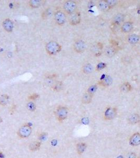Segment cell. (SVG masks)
I'll use <instances>...</instances> for the list:
<instances>
[{
    "mask_svg": "<svg viewBox=\"0 0 140 158\" xmlns=\"http://www.w3.org/2000/svg\"><path fill=\"white\" fill-rule=\"evenodd\" d=\"M113 82V79L110 75H106L103 79L98 81V85L103 86V87H108L111 86Z\"/></svg>",
    "mask_w": 140,
    "mask_h": 158,
    "instance_id": "5bb4252c",
    "label": "cell"
},
{
    "mask_svg": "<svg viewBox=\"0 0 140 158\" xmlns=\"http://www.w3.org/2000/svg\"><path fill=\"white\" fill-rule=\"evenodd\" d=\"M4 158V155L3 154V153L2 152H0V158Z\"/></svg>",
    "mask_w": 140,
    "mask_h": 158,
    "instance_id": "e575fe53",
    "label": "cell"
},
{
    "mask_svg": "<svg viewBox=\"0 0 140 158\" xmlns=\"http://www.w3.org/2000/svg\"><path fill=\"white\" fill-rule=\"evenodd\" d=\"M117 53L116 48L114 46H108L104 50V53L106 56L108 58L113 57Z\"/></svg>",
    "mask_w": 140,
    "mask_h": 158,
    "instance_id": "9a60e30c",
    "label": "cell"
},
{
    "mask_svg": "<svg viewBox=\"0 0 140 158\" xmlns=\"http://www.w3.org/2000/svg\"><path fill=\"white\" fill-rule=\"evenodd\" d=\"M106 1L111 8L115 6L119 3V1L117 0H106Z\"/></svg>",
    "mask_w": 140,
    "mask_h": 158,
    "instance_id": "83f0119b",
    "label": "cell"
},
{
    "mask_svg": "<svg viewBox=\"0 0 140 158\" xmlns=\"http://www.w3.org/2000/svg\"><path fill=\"white\" fill-rule=\"evenodd\" d=\"M132 59L130 56L128 55L123 56L122 58L121 61L124 63V65H129L132 62Z\"/></svg>",
    "mask_w": 140,
    "mask_h": 158,
    "instance_id": "4316f807",
    "label": "cell"
},
{
    "mask_svg": "<svg viewBox=\"0 0 140 158\" xmlns=\"http://www.w3.org/2000/svg\"><path fill=\"white\" fill-rule=\"evenodd\" d=\"M62 50V46L56 41H50L45 46V50L50 55H54L58 53Z\"/></svg>",
    "mask_w": 140,
    "mask_h": 158,
    "instance_id": "6da1fadb",
    "label": "cell"
},
{
    "mask_svg": "<svg viewBox=\"0 0 140 158\" xmlns=\"http://www.w3.org/2000/svg\"><path fill=\"white\" fill-rule=\"evenodd\" d=\"M124 20V14L117 13L112 18L111 23L114 26H119L123 22Z\"/></svg>",
    "mask_w": 140,
    "mask_h": 158,
    "instance_id": "30bf717a",
    "label": "cell"
},
{
    "mask_svg": "<svg viewBox=\"0 0 140 158\" xmlns=\"http://www.w3.org/2000/svg\"><path fill=\"white\" fill-rule=\"evenodd\" d=\"M127 122L130 125H135L140 122V116L137 113H133L129 115L127 119Z\"/></svg>",
    "mask_w": 140,
    "mask_h": 158,
    "instance_id": "7c38bea8",
    "label": "cell"
},
{
    "mask_svg": "<svg viewBox=\"0 0 140 158\" xmlns=\"http://www.w3.org/2000/svg\"><path fill=\"white\" fill-rule=\"evenodd\" d=\"M63 7L64 12L71 15L77 11V4L74 1H66L64 3Z\"/></svg>",
    "mask_w": 140,
    "mask_h": 158,
    "instance_id": "277c9868",
    "label": "cell"
},
{
    "mask_svg": "<svg viewBox=\"0 0 140 158\" xmlns=\"http://www.w3.org/2000/svg\"><path fill=\"white\" fill-rule=\"evenodd\" d=\"M133 29V23L131 21L125 22L122 24L120 27L121 31L123 33H127L131 32Z\"/></svg>",
    "mask_w": 140,
    "mask_h": 158,
    "instance_id": "8fae6325",
    "label": "cell"
},
{
    "mask_svg": "<svg viewBox=\"0 0 140 158\" xmlns=\"http://www.w3.org/2000/svg\"><path fill=\"white\" fill-rule=\"evenodd\" d=\"M93 96H94L89 93L88 92H87L83 95L82 99H81V102L84 105H89L92 101Z\"/></svg>",
    "mask_w": 140,
    "mask_h": 158,
    "instance_id": "e0dca14e",
    "label": "cell"
},
{
    "mask_svg": "<svg viewBox=\"0 0 140 158\" xmlns=\"http://www.w3.org/2000/svg\"><path fill=\"white\" fill-rule=\"evenodd\" d=\"M27 108L30 111L33 112L36 110V105H35L34 103L30 102L27 104Z\"/></svg>",
    "mask_w": 140,
    "mask_h": 158,
    "instance_id": "f1b7e54d",
    "label": "cell"
},
{
    "mask_svg": "<svg viewBox=\"0 0 140 158\" xmlns=\"http://www.w3.org/2000/svg\"><path fill=\"white\" fill-rule=\"evenodd\" d=\"M2 27L7 32H12L13 29V23L10 19H6L2 22Z\"/></svg>",
    "mask_w": 140,
    "mask_h": 158,
    "instance_id": "4fadbf2b",
    "label": "cell"
},
{
    "mask_svg": "<svg viewBox=\"0 0 140 158\" xmlns=\"http://www.w3.org/2000/svg\"><path fill=\"white\" fill-rule=\"evenodd\" d=\"M81 21V13L78 11H76L74 13L70 15L69 22L71 25H77L80 23Z\"/></svg>",
    "mask_w": 140,
    "mask_h": 158,
    "instance_id": "ba28073f",
    "label": "cell"
},
{
    "mask_svg": "<svg viewBox=\"0 0 140 158\" xmlns=\"http://www.w3.org/2000/svg\"><path fill=\"white\" fill-rule=\"evenodd\" d=\"M129 144L132 147H137L140 145V133L136 132L132 134L129 138Z\"/></svg>",
    "mask_w": 140,
    "mask_h": 158,
    "instance_id": "9c48e42d",
    "label": "cell"
},
{
    "mask_svg": "<svg viewBox=\"0 0 140 158\" xmlns=\"http://www.w3.org/2000/svg\"><path fill=\"white\" fill-rule=\"evenodd\" d=\"M82 72L85 74H89L92 72L93 71V67L92 65L90 63L85 64L82 68Z\"/></svg>",
    "mask_w": 140,
    "mask_h": 158,
    "instance_id": "7402d4cb",
    "label": "cell"
},
{
    "mask_svg": "<svg viewBox=\"0 0 140 158\" xmlns=\"http://www.w3.org/2000/svg\"><path fill=\"white\" fill-rule=\"evenodd\" d=\"M15 109H16V105H12V107H11L10 112H12V113H13L14 112V111H15Z\"/></svg>",
    "mask_w": 140,
    "mask_h": 158,
    "instance_id": "836d02e7",
    "label": "cell"
},
{
    "mask_svg": "<svg viewBox=\"0 0 140 158\" xmlns=\"http://www.w3.org/2000/svg\"><path fill=\"white\" fill-rule=\"evenodd\" d=\"M117 114V109L115 107H108L104 113V119L110 121L116 118Z\"/></svg>",
    "mask_w": 140,
    "mask_h": 158,
    "instance_id": "5b68a950",
    "label": "cell"
},
{
    "mask_svg": "<svg viewBox=\"0 0 140 158\" xmlns=\"http://www.w3.org/2000/svg\"><path fill=\"white\" fill-rule=\"evenodd\" d=\"M39 98V95L37 93H33L31 94L28 97V99L30 100H35Z\"/></svg>",
    "mask_w": 140,
    "mask_h": 158,
    "instance_id": "4dcf8cb0",
    "label": "cell"
},
{
    "mask_svg": "<svg viewBox=\"0 0 140 158\" xmlns=\"http://www.w3.org/2000/svg\"><path fill=\"white\" fill-rule=\"evenodd\" d=\"M41 145V142L40 141H34L32 142L29 145L30 150L31 151H35L40 149Z\"/></svg>",
    "mask_w": 140,
    "mask_h": 158,
    "instance_id": "603a6c76",
    "label": "cell"
},
{
    "mask_svg": "<svg viewBox=\"0 0 140 158\" xmlns=\"http://www.w3.org/2000/svg\"><path fill=\"white\" fill-rule=\"evenodd\" d=\"M9 96L6 94H3L0 96V105L2 107L6 106L8 103Z\"/></svg>",
    "mask_w": 140,
    "mask_h": 158,
    "instance_id": "cb8c5ba5",
    "label": "cell"
},
{
    "mask_svg": "<svg viewBox=\"0 0 140 158\" xmlns=\"http://www.w3.org/2000/svg\"><path fill=\"white\" fill-rule=\"evenodd\" d=\"M68 109L63 106H60L57 107L55 112L56 118L59 122H62L66 119L68 117Z\"/></svg>",
    "mask_w": 140,
    "mask_h": 158,
    "instance_id": "7a4b0ae2",
    "label": "cell"
},
{
    "mask_svg": "<svg viewBox=\"0 0 140 158\" xmlns=\"http://www.w3.org/2000/svg\"><path fill=\"white\" fill-rule=\"evenodd\" d=\"M120 90L122 93H128L132 90V86L131 84L128 82L122 83L120 86Z\"/></svg>",
    "mask_w": 140,
    "mask_h": 158,
    "instance_id": "ffe728a7",
    "label": "cell"
},
{
    "mask_svg": "<svg viewBox=\"0 0 140 158\" xmlns=\"http://www.w3.org/2000/svg\"><path fill=\"white\" fill-rule=\"evenodd\" d=\"M46 2L44 0H31L29 2V5L32 8H38L43 6Z\"/></svg>",
    "mask_w": 140,
    "mask_h": 158,
    "instance_id": "ac0fdd59",
    "label": "cell"
},
{
    "mask_svg": "<svg viewBox=\"0 0 140 158\" xmlns=\"http://www.w3.org/2000/svg\"><path fill=\"white\" fill-rule=\"evenodd\" d=\"M127 158H136V154L135 153L131 152L127 155Z\"/></svg>",
    "mask_w": 140,
    "mask_h": 158,
    "instance_id": "d6a6232c",
    "label": "cell"
},
{
    "mask_svg": "<svg viewBox=\"0 0 140 158\" xmlns=\"http://www.w3.org/2000/svg\"><path fill=\"white\" fill-rule=\"evenodd\" d=\"M87 48L85 42L82 40H79L75 42L73 44V49L77 53H82L84 52Z\"/></svg>",
    "mask_w": 140,
    "mask_h": 158,
    "instance_id": "52a82bcc",
    "label": "cell"
},
{
    "mask_svg": "<svg viewBox=\"0 0 140 158\" xmlns=\"http://www.w3.org/2000/svg\"><path fill=\"white\" fill-rule=\"evenodd\" d=\"M107 65L105 63H103V62H100L99 63H98L96 67V70L98 71H100L104 69L105 67H106Z\"/></svg>",
    "mask_w": 140,
    "mask_h": 158,
    "instance_id": "f546056e",
    "label": "cell"
},
{
    "mask_svg": "<svg viewBox=\"0 0 140 158\" xmlns=\"http://www.w3.org/2000/svg\"><path fill=\"white\" fill-rule=\"evenodd\" d=\"M31 126L28 124H25L21 126L17 132V134L20 138L24 139L29 137L32 133Z\"/></svg>",
    "mask_w": 140,
    "mask_h": 158,
    "instance_id": "3957f363",
    "label": "cell"
},
{
    "mask_svg": "<svg viewBox=\"0 0 140 158\" xmlns=\"http://www.w3.org/2000/svg\"><path fill=\"white\" fill-rule=\"evenodd\" d=\"M127 42L131 44H136L140 41L139 35L136 34H132L128 35L127 38Z\"/></svg>",
    "mask_w": 140,
    "mask_h": 158,
    "instance_id": "2e32d148",
    "label": "cell"
},
{
    "mask_svg": "<svg viewBox=\"0 0 140 158\" xmlns=\"http://www.w3.org/2000/svg\"><path fill=\"white\" fill-rule=\"evenodd\" d=\"M87 147V145L84 142H79L77 145V153L81 155L85 151Z\"/></svg>",
    "mask_w": 140,
    "mask_h": 158,
    "instance_id": "44dd1931",
    "label": "cell"
},
{
    "mask_svg": "<svg viewBox=\"0 0 140 158\" xmlns=\"http://www.w3.org/2000/svg\"><path fill=\"white\" fill-rule=\"evenodd\" d=\"M63 88V83L61 81H58L56 84L52 87V89L54 91L58 92L61 91L62 88Z\"/></svg>",
    "mask_w": 140,
    "mask_h": 158,
    "instance_id": "484cf974",
    "label": "cell"
},
{
    "mask_svg": "<svg viewBox=\"0 0 140 158\" xmlns=\"http://www.w3.org/2000/svg\"><path fill=\"white\" fill-rule=\"evenodd\" d=\"M66 19V15L64 12L61 10L56 11L54 14V20L56 24L60 26L63 25L65 23Z\"/></svg>",
    "mask_w": 140,
    "mask_h": 158,
    "instance_id": "8992f818",
    "label": "cell"
},
{
    "mask_svg": "<svg viewBox=\"0 0 140 158\" xmlns=\"http://www.w3.org/2000/svg\"><path fill=\"white\" fill-rule=\"evenodd\" d=\"M98 8H99L101 11L103 12L109 11L111 8L108 6V4L106 2V0L99 1L98 2Z\"/></svg>",
    "mask_w": 140,
    "mask_h": 158,
    "instance_id": "d6986e66",
    "label": "cell"
},
{
    "mask_svg": "<svg viewBox=\"0 0 140 158\" xmlns=\"http://www.w3.org/2000/svg\"><path fill=\"white\" fill-rule=\"evenodd\" d=\"M117 158H123V157L122 156V155H120L119 157H118Z\"/></svg>",
    "mask_w": 140,
    "mask_h": 158,
    "instance_id": "d590c367",
    "label": "cell"
},
{
    "mask_svg": "<svg viewBox=\"0 0 140 158\" xmlns=\"http://www.w3.org/2000/svg\"><path fill=\"white\" fill-rule=\"evenodd\" d=\"M98 88V86L97 85H96V84L91 85L87 88V92H88L89 93L92 94L93 96H94L95 92L97 91Z\"/></svg>",
    "mask_w": 140,
    "mask_h": 158,
    "instance_id": "d4e9b609",
    "label": "cell"
},
{
    "mask_svg": "<svg viewBox=\"0 0 140 158\" xmlns=\"http://www.w3.org/2000/svg\"><path fill=\"white\" fill-rule=\"evenodd\" d=\"M46 79H50V80H52V79H56V78L58 77V75L56 74V73H51V74H49L48 75H46Z\"/></svg>",
    "mask_w": 140,
    "mask_h": 158,
    "instance_id": "1f68e13d",
    "label": "cell"
}]
</instances>
